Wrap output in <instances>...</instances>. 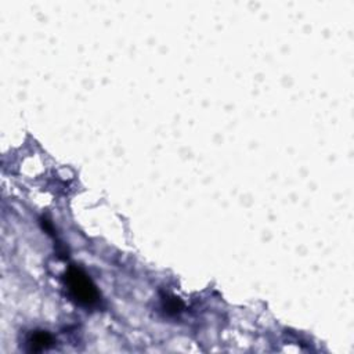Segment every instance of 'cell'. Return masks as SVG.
I'll return each instance as SVG.
<instances>
[{"instance_id":"obj_1","label":"cell","mask_w":354,"mask_h":354,"mask_svg":"<svg viewBox=\"0 0 354 354\" xmlns=\"http://www.w3.org/2000/svg\"><path fill=\"white\" fill-rule=\"evenodd\" d=\"M65 283L75 301L83 306H93L98 300V292L91 279L76 267H71L65 274Z\"/></svg>"},{"instance_id":"obj_2","label":"cell","mask_w":354,"mask_h":354,"mask_svg":"<svg viewBox=\"0 0 354 354\" xmlns=\"http://www.w3.org/2000/svg\"><path fill=\"white\" fill-rule=\"evenodd\" d=\"M28 344L30 346V350H35V351L46 350L50 346H53V337L50 333L43 330L33 332L28 339Z\"/></svg>"}]
</instances>
